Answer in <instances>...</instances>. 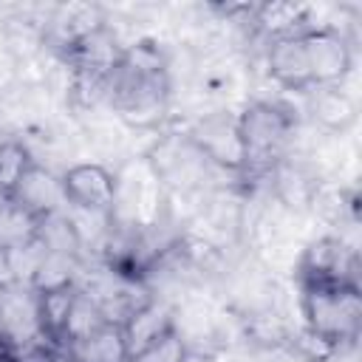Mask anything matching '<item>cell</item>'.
Returning <instances> with one entry per match:
<instances>
[{
    "mask_svg": "<svg viewBox=\"0 0 362 362\" xmlns=\"http://www.w3.org/2000/svg\"><path fill=\"white\" fill-rule=\"evenodd\" d=\"M167 99L170 76L161 48L150 40L124 48L122 62L107 79V102L119 119L136 127H150L164 116Z\"/></svg>",
    "mask_w": 362,
    "mask_h": 362,
    "instance_id": "1",
    "label": "cell"
},
{
    "mask_svg": "<svg viewBox=\"0 0 362 362\" xmlns=\"http://www.w3.org/2000/svg\"><path fill=\"white\" fill-rule=\"evenodd\" d=\"M303 328L339 348L359 337L362 325V291L348 283H308L300 286Z\"/></svg>",
    "mask_w": 362,
    "mask_h": 362,
    "instance_id": "2",
    "label": "cell"
},
{
    "mask_svg": "<svg viewBox=\"0 0 362 362\" xmlns=\"http://www.w3.org/2000/svg\"><path fill=\"white\" fill-rule=\"evenodd\" d=\"M297 119L288 107L277 105V102H252L246 105L238 116H235V130H238V141H240V153H243V170H272L291 136H294Z\"/></svg>",
    "mask_w": 362,
    "mask_h": 362,
    "instance_id": "3",
    "label": "cell"
},
{
    "mask_svg": "<svg viewBox=\"0 0 362 362\" xmlns=\"http://www.w3.org/2000/svg\"><path fill=\"white\" fill-rule=\"evenodd\" d=\"M62 201L71 209L110 218L119 201V175L96 161H82L59 175Z\"/></svg>",
    "mask_w": 362,
    "mask_h": 362,
    "instance_id": "4",
    "label": "cell"
},
{
    "mask_svg": "<svg viewBox=\"0 0 362 362\" xmlns=\"http://www.w3.org/2000/svg\"><path fill=\"white\" fill-rule=\"evenodd\" d=\"M300 286L308 283H348L359 286V255L339 235H322L311 240L297 263Z\"/></svg>",
    "mask_w": 362,
    "mask_h": 362,
    "instance_id": "5",
    "label": "cell"
},
{
    "mask_svg": "<svg viewBox=\"0 0 362 362\" xmlns=\"http://www.w3.org/2000/svg\"><path fill=\"white\" fill-rule=\"evenodd\" d=\"M14 209H20L23 215H28L34 223L51 218L59 212L62 201V184L54 173H48L45 167H40L37 161L25 170V175L17 181V187L11 189V195L6 198Z\"/></svg>",
    "mask_w": 362,
    "mask_h": 362,
    "instance_id": "6",
    "label": "cell"
},
{
    "mask_svg": "<svg viewBox=\"0 0 362 362\" xmlns=\"http://www.w3.org/2000/svg\"><path fill=\"white\" fill-rule=\"evenodd\" d=\"M266 68H269V76L286 90H311L314 88L303 31L291 34V37L272 40L269 54H266Z\"/></svg>",
    "mask_w": 362,
    "mask_h": 362,
    "instance_id": "7",
    "label": "cell"
},
{
    "mask_svg": "<svg viewBox=\"0 0 362 362\" xmlns=\"http://www.w3.org/2000/svg\"><path fill=\"white\" fill-rule=\"evenodd\" d=\"M189 139L209 161L223 164L229 170H243V153H240L235 119L226 122L223 116H209V119L198 122V127L189 133Z\"/></svg>",
    "mask_w": 362,
    "mask_h": 362,
    "instance_id": "8",
    "label": "cell"
},
{
    "mask_svg": "<svg viewBox=\"0 0 362 362\" xmlns=\"http://www.w3.org/2000/svg\"><path fill=\"white\" fill-rule=\"evenodd\" d=\"M76 294H79L76 283L34 291L37 331H40V337H45L48 342H54L59 348H65V328H68V317H71Z\"/></svg>",
    "mask_w": 362,
    "mask_h": 362,
    "instance_id": "9",
    "label": "cell"
},
{
    "mask_svg": "<svg viewBox=\"0 0 362 362\" xmlns=\"http://www.w3.org/2000/svg\"><path fill=\"white\" fill-rule=\"evenodd\" d=\"M62 351L68 362H124L130 356L124 328L119 322H105L96 331L68 342Z\"/></svg>",
    "mask_w": 362,
    "mask_h": 362,
    "instance_id": "10",
    "label": "cell"
},
{
    "mask_svg": "<svg viewBox=\"0 0 362 362\" xmlns=\"http://www.w3.org/2000/svg\"><path fill=\"white\" fill-rule=\"evenodd\" d=\"M359 105L356 99L342 90V85H325L311 90V116L331 133H345L356 122Z\"/></svg>",
    "mask_w": 362,
    "mask_h": 362,
    "instance_id": "11",
    "label": "cell"
},
{
    "mask_svg": "<svg viewBox=\"0 0 362 362\" xmlns=\"http://www.w3.org/2000/svg\"><path fill=\"white\" fill-rule=\"evenodd\" d=\"M105 14L99 6H88V3H68L59 6L54 11V17L48 20V34L57 40V48L62 51L65 45H71L74 40L85 37L88 31L105 25Z\"/></svg>",
    "mask_w": 362,
    "mask_h": 362,
    "instance_id": "12",
    "label": "cell"
},
{
    "mask_svg": "<svg viewBox=\"0 0 362 362\" xmlns=\"http://www.w3.org/2000/svg\"><path fill=\"white\" fill-rule=\"evenodd\" d=\"M308 14H311L308 3H263V6H255V11H252L255 25L263 34H269L272 40L291 37V34H300L305 28H314L308 23Z\"/></svg>",
    "mask_w": 362,
    "mask_h": 362,
    "instance_id": "13",
    "label": "cell"
},
{
    "mask_svg": "<svg viewBox=\"0 0 362 362\" xmlns=\"http://www.w3.org/2000/svg\"><path fill=\"white\" fill-rule=\"evenodd\" d=\"M124 339H127V348L130 354H136L139 348H144L147 342H153L156 337H161L164 331L175 328V320H173V311L161 303H153L147 300L144 305H139L124 322Z\"/></svg>",
    "mask_w": 362,
    "mask_h": 362,
    "instance_id": "14",
    "label": "cell"
},
{
    "mask_svg": "<svg viewBox=\"0 0 362 362\" xmlns=\"http://www.w3.org/2000/svg\"><path fill=\"white\" fill-rule=\"evenodd\" d=\"M31 164H34V158L23 141H17V139L0 141V198L3 201L11 195V189L17 187V181L25 175V170Z\"/></svg>",
    "mask_w": 362,
    "mask_h": 362,
    "instance_id": "15",
    "label": "cell"
},
{
    "mask_svg": "<svg viewBox=\"0 0 362 362\" xmlns=\"http://www.w3.org/2000/svg\"><path fill=\"white\" fill-rule=\"evenodd\" d=\"M187 359H189V348L178 328L164 331L161 337L130 354V362H187Z\"/></svg>",
    "mask_w": 362,
    "mask_h": 362,
    "instance_id": "16",
    "label": "cell"
},
{
    "mask_svg": "<svg viewBox=\"0 0 362 362\" xmlns=\"http://www.w3.org/2000/svg\"><path fill=\"white\" fill-rule=\"evenodd\" d=\"M17 283V269H14V252L0 243V286L11 288Z\"/></svg>",
    "mask_w": 362,
    "mask_h": 362,
    "instance_id": "17",
    "label": "cell"
},
{
    "mask_svg": "<svg viewBox=\"0 0 362 362\" xmlns=\"http://www.w3.org/2000/svg\"><path fill=\"white\" fill-rule=\"evenodd\" d=\"M3 351H11V339H8L6 325H3V317H0V354H3Z\"/></svg>",
    "mask_w": 362,
    "mask_h": 362,
    "instance_id": "18",
    "label": "cell"
},
{
    "mask_svg": "<svg viewBox=\"0 0 362 362\" xmlns=\"http://www.w3.org/2000/svg\"><path fill=\"white\" fill-rule=\"evenodd\" d=\"M0 362H20V359L14 356V351H3L0 354Z\"/></svg>",
    "mask_w": 362,
    "mask_h": 362,
    "instance_id": "19",
    "label": "cell"
},
{
    "mask_svg": "<svg viewBox=\"0 0 362 362\" xmlns=\"http://www.w3.org/2000/svg\"><path fill=\"white\" fill-rule=\"evenodd\" d=\"M6 297H8V288H3V286H0V311H3V303H6Z\"/></svg>",
    "mask_w": 362,
    "mask_h": 362,
    "instance_id": "20",
    "label": "cell"
},
{
    "mask_svg": "<svg viewBox=\"0 0 362 362\" xmlns=\"http://www.w3.org/2000/svg\"><path fill=\"white\" fill-rule=\"evenodd\" d=\"M124 362H130V356H127V359H124Z\"/></svg>",
    "mask_w": 362,
    "mask_h": 362,
    "instance_id": "21",
    "label": "cell"
}]
</instances>
